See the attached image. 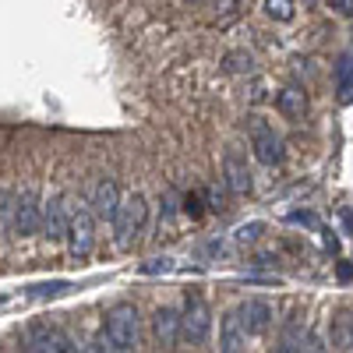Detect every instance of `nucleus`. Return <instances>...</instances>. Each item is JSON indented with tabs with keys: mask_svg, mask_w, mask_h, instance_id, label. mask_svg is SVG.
I'll return each mask as SVG.
<instances>
[{
	"mask_svg": "<svg viewBox=\"0 0 353 353\" xmlns=\"http://www.w3.org/2000/svg\"><path fill=\"white\" fill-rule=\"evenodd\" d=\"M145 219H149V205H145V194H141V191H131L128 198H121V209H117V219H113L117 248L131 251V248L141 241Z\"/></svg>",
	"mask_w": 353,
	"mask_h": 353,
	"instance_id": "nucleus-1",
	"label": "nucleus"
},
{
	"mask_svg": "<svg viewBox=\"0 0 353 353\" xmlns=\"http://www.w3.org/2000/svg\"><path fill=\"white\" fill-rule=\"evenodd\" d=\"M141 318L134 304H117L106 311V350H138Z\"/></svg>",
	"mask_w": 353,
	"mask_h": 353,
	"instance_id": "nucleus-2",
	"label": "nucleus"
},
{
	"mask_svg": "<svg viewBox=\"0 0 353 353\" xmlns=\"http://www.w3.org/2000/svg\"><path fill=\"white\" fill-rule=\"evenodd\" d=\"M68 241H71V258L85 261L96 248V212H92V201H78L71 209V230H68Z\"/></svg>",
	"mask_w": 353,
	"mask_h": 353,
	"instance_id": "nucleus-3",
	"label": "nucleus"
},
{
	"mask_svg": "<svg viewBox=\"0 0 353 353\" xmlns=\"http://www.w3.org/2000/svg\"><path fill=\"white\" fill-rule=\"evenodd\" d=\"M248 131H251V149H254L258 163H265V166L283 163L286 145H283V138L269 124H265V117H248Z\"/></svg>",
	"mask_w": 353,
	"mask_h": 353,
	"instance_id": "nucleus-4",
	"label": "nucleus"
},
{
	"mask_svg": "<svg viewBox=\"0 0 353 353\" xmlns=\"http://www.w3.org/2000/svg\"><path fill=\"white\" fill-rule=\"evenodd\" d=\"M209 332H212V311L205 301H188L184 314H181V339L201 346L209 343Z\"/></svg>",
	"mask_w": 353,
	"mask_h": 353,
	"instance_id": "nucleus-5",
	"label": "nucleus"
},
{
	"mask_svg": "<svg viewBox=\"0 0 353 353\" xmlns=\"http://www.w3.org/2000/svg\"><path fill=\"white\" fill-rule=\"evenodd\" d=\"M223 184L230 194H237V198H248L254 181H251V170H248V159L244 152L237 149V145H230L226 149V159H223Z\"/></svg>",
	"mask_w": 353,
	"mask_h": 353,
	"instance_id": "nucleus-6",
	"label": "nucleus"
},
{
	"mask_svg": "<svg viewBox=\"0 0 353 353\" xmlns=\"http://www.w3.org/2000/svg\"><path fill=\"white\" fill-rule=\"evenodd\" d=\"M25 350L28 353H68V350H78L74 339L53 325H32L25 332Z\"/></svg>",
	"mask_w": 353,
	"mask_h": 353,
	"instance_id": "nucleus-7",
	"label": "nucleus"
},
{
	"mask_svg": "<svg viewBox=\"0 0 353 353\" xmlns=\"http://www.w3.org/2000/svg\"><path fill=\"white\" fill-rule=\"evenodd\" d=\"M39 223H43V205H39V194L28 188L14 201V233L18 237H32V233H39Z\"/></svg>",
	"mask_w": 353,
	"mask_h": 353,
	"instance_id": "nucleus-8",
	"label": "nucleus"
},
{
	"mask_svg": "<svg viewBox=\"0 0 353 353\" xmlns=\"http://www.w3.org/2000/svg\"><path fill=\"white\" fill-rule=\"evenodd\" d=\"M39 230H43L46 241H64V237H68V230H71V209H68V198H64V194H61V198H50V201L43 205V223H39Z\"/></svg>",
	"mask_w": 353,
	"mask_h": 353,
	"instance_id": "nucleus-9",
	"label": "nucleus"
},
{
	"mask_svg": "<svg viewBox=\"0 0 353 353\" xmlns=\"http://www.w3.org/2000/svg\"><path fill=\"white\" fill-rule=\"evenodd\" d=\"M241 318H244V325L251 336H265L272 329V321H276V307L269 301H261V297H251L241 304Z\"/></svg>",
	"mask_w": 353,
	"mask_h": 353,
	"instance_id": "nucleus-10",
	"label": "nucleus"
},
{
	"mask_svg": "<svg viewBox=\"0 0 353 353\" xmlns=\"http://www.w3.org/2000/svg\"><path fill=\"white\" fill-rule=\"evenodd\" d=\"M117 209H121V188H117V181L103 176V181L96 184V191H92V212H96V219L113 223Z\"/></svg>",
	"mask_w": 353,
	"mask_h": 353,
	"instance_id": "nucleus-11",
	"label": "nucleus"
},
{
	"mask_svg": "<svg viewBox=\"0 0 353 353\" xmlns=\"http://www.w3.org/2000/svg\"><path fill=\"white\" fill-rule=\"evenodd\" d=\"M248 325H244V318H241V307L237 311H230L223 318V325H219V350L226 353H237V350H248Z\"/></svg>",
	"mask_w": 353,
	"mask_h": 353,
	"instance_id": "nucleus-12",
	"label": "nucleus"
},
{
	"mask_svg": "<svg viewBox=\"0 0 353 353\" xmlns=\"http://www.w3.org/2000/svg\"><path fill=\"white\" fill-rule=\"evenodd\" d=\"M276 110L286 117V121H301V117L307 113V92L297 88V85L279 88V92H276Z\"/></svg>",
	"mask_w": 353,
	"mask_h": 353,
	"instance_id": "nucleus-13",
	"label": "nucleus"
},
{
	"mask_svg": "<svg viewBox=\"0 0 353 353\" xmlns=\"http://www.w3.org/2000/svg\"><path fill=\"white\" fill-rule=\"evenodd\" d=\"M152 332L163 346H173L176 339H181V314H176L173 307H159L152 314Z\"/></svg>",
	"mask_w": 353,
	"mask_h": 353,
	"instance_id": "nucleus-14",
	"label": "nucleus"
},
{
	"mask_svg": "<svg viewBox=\"0 0 353 353\" xmlns=\"http://www.w3.org/2000/svg\"><path fill=\"white\" fill-rule=\"evenodd\" d=\"M329 346L332 350H353V311H339L329 329Z\"/></svg>",
	"mask_w": 353,
	"mask_h": 353,
	"instance_id": "nucleus-15",
	"label": "nucleus"
},
{
	"mask_svg": "<svg viewBox=\"0 0 353 353\" xmlns=\"http://www.w3.org/2000/svg\"><path fill=\"white\" fill-rule=\"evenodd\" d=\"M336 96L339 103H353V53H343L336 64Z\"/></svg>",
	"mask_w": 353,
	"mask_h": 353,
	"instance_id": "nucleus-16",
	"label": "nucleus"
},
{
	"mask_svg": "<svg viewBox=\"0 0 353 353\" xmlns=\"http://www.w3.org/2000/svg\"><path fill=\"white\" fill-rule=\"evenodd\" d=\"M276 350H283V353H293V350H311V339H307V332H304L301 321H290Z\"/></svg>",
	"mask_w": 353,
	"mask_h": 353,
	"instance_id": "nucleus-17",
	"label": "nucleus"
},
{
	"mask_svg": "<svg viewBox=\"0 0 353 353\" xmlns=\"http://www.w3.org/2000/svg\"><path fill=\"white\" fill-rule=\"evenodd\" d=\"M223 71L226 74H254V57L248 50H230L223 57Z\"/></svg>",
	"mask_w": 353,
	"mask_h": 353,
	"instance_id": "nucleus-18",
	"label": "nucleus"
},
{
	"mask_svg": "<svg viewBox=\"0 0 353 353\" xmlns=\"http://www.w3.org/2000/svg\"><path fill=\"white\" fill-rule=\"evenodd\" d=\"M14 201H18V194L14 191H0V237H11L14 233Z\"/></svg>",
	"mask_w": 353,
	"mask_h": 353,
	"instance_id": "nucleus-19",
	"label": "nucleus"
},
{
	"mask_svg": "<svg viewBox=\"0 0 353 353\" xmlns=\"http://www.w3.org/2000/svg\"><path fill=\"white\" fill-rule=\"evenodd\" d=\"M173 219H176V191H173V188H166V191H163V198H159V233H163V226L170 230V226H173Z\"/></svg>",
	"mask_w": 353,
	"mask_h": 353,
	"instance_id": "nucleus-20",
	"label": "nucleus"
},
{
	"mask_svg": "<svg viewBox=\"0 0 353 353\" xmlns=\"http://www.w3.org/2000/svg\"><path fill=\"white\" fill-rule=\"evenodd\" d=\"M265 14L272 21H293L297 18V8H293V0H265Z\"/></svg>",
	"mask_w": 353,
	"mask_h": 353,
	"instance_id": "nucleus-21",
	"label": "nucleus"
},
{
	"mask_svg": "<svg viewBox=\"0 0 353 353\" xmlns=\"http://www.w3.org/2000/svg\"><path fill=\"white\" fill-rule=\"evenodd\" d=\"M68 290H71L68 279H53V283H43V286H28V297H61Z\"/></svg>",
	"mask_w": 353,
	"mask_h": 353,
	"instance_id": "nucleus-22",
	"label": "nucleus"
},
{
	"mask_svg": "<svg viewBox=\"0 0 353 353\" xmlns=\"http://www.w3.org/2000/svg\"><path fill=\"white\" fill-rule=\"evenodd\" d=\"M261 233H265V223H244V226H237V233H233V241L237 244H254V241H261Z\"/></svg>",
	"mask_w": 353,
	"mask_h": 353,
	"instance_id": "nucleus-23",
	"label": "nucleus"
},
{
	"mask_svg": "<svg viewBox=\"0 0 353 353\" xmlns=\"http://www.w3.org/2000/svg\"><path fill=\"white\" fill-rule=\"evenodd\" d=\"M173 269V258H152L149 265H141L145 276H156V272H170Z\"/></svg>",
	"mask_w": 353,
	"mask_h": 353,
	"instance_id": "nucleus-24",
	"label": "nucleus"
},
{
	"mask_svg": "<svg viewBox=\"0 0 353 353\" xmlns=\"http://www.w3.org/2000/svg\"><path fill=\"white\" fill-rule=\"evenodd\" d=\"M184 212H188L191 219H201V198H198V194H188V198H184Z\"/></svg>",
	"mask_w": 353,
	"mask_h": 353,
	"instance_id": "nucleus-25",
	"label": "nucleus"
},
{
	"mask_svg": "<svg viewBox=\"0 0 353 353\" xmlns=\"http://www.w3.org/2000/svg\"><path fill=\"white\" fill-rule=\"evenodd\" d=\"M216 8H219L223 18H233V14L241 11V0H216Z\"/></svg>",
	"mask_w": 353,
	"mask_h": 353,
	"instance_id": "nucleus-26",
	"label": "nucleus"
},
{
	"mask_svg": "<svg viewBox=\"0 0 353 353\" xmlns=\"http://www.w3.org/2000/svg\"><path fill=\"white\" fill-rule=\"evenodd\" d=\"M329 8L343 18H353V0H329Z\"/></svg>",
	"mask_w": 353,
	"mask_h": 353,
	"instance_id": "nucleus-27",
	"label": "nucleus"
},
{
	"mask_svg": "<svg viewBox=\"0 0 353 353\" xmlns=\"http://www.w3.org/2000/svg\"><path fill=\"white\" fill-rule=\"evenodd\" d=\"M258 99H265V85H261V81L251 85V103H258Z\"/></svg>",
	"mask_w": 353,
	"mask_h": 353,
	"instance_id": "nucleus-28",
	"label": "nucleus"
},
{
	"mask_svg": "<svg viewBox=\"0 0 353 353\" xmlns=\"http://www.w3.org/2000/svg\"><path fill=\"white\" fill-rule=\"evenodd\" d=\"M339 279H353V269H350V265H339Z\"/></svg>",
	"mask_w": 353,
	"mask_h": 353,
	"instance_id": "nucleus-29",
	"label": "nucleus"
},
{
	"mask_svg": "<svg viewBox=\"0 0 353 353\" xmlns=\"http://www.w3.org/2000/svg\"><path fill=\"white\" fill-rule=\"evenodd\" d=\"M304 4H307V8H314V4H318V0H304Z\"/></svg>",
	"mask_w": 353,
	"mask_h": 353,
	"instance_id": "nucleus-30",
	"label": "nucleus"
},
{
	"mask_svg": "<svg viewBox=\"0 0 353 353\" xmlns=\"http://www.w3.org/2000/svg\"><path fill=\"white\" fill-rule=\"evenodd\" d=\"M188 4H198V0H188Z\"/></svg>",
	"mask_w": 353,
	"mask_h": 353,
	"instance_id": "nucleus-31",
	"label": "nucleus"
},
{
	"mask_svg": "<svg viewBox=\"0 0 353 353\" xmlns=\"http://www.w3.org/2000/svg\"><path fill=\"white\" fill-rule=\"evenodd\" d=\"M0 301H4V297H0Z\"/></svg>",
	"mask_w": 353,
	"mask_h": 353,
	"instance_id": "nucleus-32",
	"label": "nucleus"
}]
</instances>
